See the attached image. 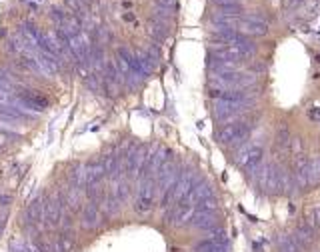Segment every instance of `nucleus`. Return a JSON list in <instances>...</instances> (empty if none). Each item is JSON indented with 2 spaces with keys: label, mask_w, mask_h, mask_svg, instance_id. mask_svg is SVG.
Returning <instances> with one entry per match:
<instances>
[{
  "label": "nucleus",
  "mask_w": 320,
  "mask_h": 252,
  "mask_svg": "<svg viewBox=\"0 0 320 252\" xmlns=\"http://www.w3.org/2000/svg\"><path fill=\"white\" fill-rule=\"evenodd\" d=\"M320 206L308 212L302 222L286 230L276 244V252H320Z\"/></svg>",
  "instance_id": "f257e3e1"
},
{
  "label": "nucleus",
  "mask_w": 320,
  "mask_h": 252,
  "mask_svg": "<svg viewBox=\"0 0 320 252\" xmlns=\"http://www.w3.org/2000/svg\"><path fill=\"white\" fill-rule=\"evenodd\" d=\"M8 202H10V196H0V204L2 206H8Z\"/></svg>",
  "instance_id": "f03ea898"
}]
</instances>
